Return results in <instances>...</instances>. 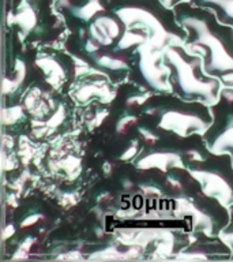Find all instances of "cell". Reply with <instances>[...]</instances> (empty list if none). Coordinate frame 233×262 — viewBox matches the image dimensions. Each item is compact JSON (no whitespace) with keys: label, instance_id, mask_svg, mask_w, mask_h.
<instances>
[{"label":"cell","instance_id":"13","mask_svg":"<svg viewBox=\"0 0 233 262\" xmlns=\"http://www.w3.org/2000/svg\"><path fill=\"white\" fill-rule=\"evenodd\" d=\"M167 7L169 8H173L175 6H177L179 3H181V2H187V0H161Z\"/></svg>","mask_w":233,"mask_h":262},{"label":"cell","instance_id":"6","mask_svg":"<svg viewBox=\"0 0 233 262\" xmlns=\"http://www.w3.org/2000/svg\"><path fill=\"white\" fill-rule=\"evenodd\" d=\"M164 60L169 70L171 92L187 101L213 105L218 101L222 83L204 71L203 59L190 53L184 45H169L164 49Z\"/></svg>","mask_w":233,"mask_h":262},{"label":"cell","instance_id":"5","mask_svg":"<svg viewBox=\"0 0 233 262\" xmlns=\"http://www.w3.org/2000/svg\"><path fill=\"white\" fill-rule=\"evenodd\" d=\"M142 115L155 130L180 138L202 135L213 122L210 105L187 101L172 92L151 94L142 105Z\"/></svg>","mask_w":233,"mask_h":262},{"label":"cell","instance_id":"3","mask_svg":"<svg viewBox=\"0 0 233 262\" xmlns=\"http://www.w3.org/2000/svg\"><path fill=\"white\" fill-rule=\"evenodd\" d=\"M168 186L172 188V208L176 216L188 223L194 232L220 236L229 221L225 205L207 195L184 167L168 171Z\"/></svg>","mask_w":233,"mask_h":262},{"label":"cell","instance_id":"11","mask_svg":"<svg viewBox=\"0 0 233 262\" xmlns=\"http://www.w3.org/2000/svg\"><path fill=\"white\" fill-rule=\"evenodd\" d=\"M194 6L207 8L221 24L233 28V0H190Z\"/></svg>","mask_w":233,"mask_h":262},{"label":"cell","instance_id":"7","mask_svg":"<svg viewBox=\"0 0 233 262\" xmlns=\"http://www.w3.org/2000/svg\"><path fill=\"white\" fill-rule=\"evenodd\" d=\"M184 168L207 195L217 198L226 208L233 204V161L226 153L207 150L202 135H195Z\"/></svg>","mask_w":233,"mask_h":262},{"label":"cell","instance_id":"9","mask_svg":"<svg viewBox=\"0 0 233 262\" xmlns=\"http://www.w3.org/2000/svg\"><path fill=\"white\" fill-rule=\"evenodd\" d=\"M213 122L202 134L207 150L226 153L233 161V88H222L218 101L210 105Z\"/></svg>","mask_w":233,"mask_h":262},{"label":"cell","instance_id":"2","mask_svg":"<svg viewBox=\"0 0 233 262\" xmlns=\"http://www.w3.org/2000/svg\"><path fill=\"white\" fill-rule=\"evenodd\" d=\"M176 19L187 32L184 48L203 59L204 71L233 88V28L221 24L210 10L187 0L173 7Z\"/></svg>","mask_w":233,"mask_h":262},{"label":"cell","instance_id":"8","mask_svg":"<svg viewBox=\"0 0 233 262\" xmlns=\"http://www.w3.org/2000/svg\"><path fill=\"white\" fill-rule=\"evenodd\" d=\"M127 79L151 94L169 93V70L164 60V49L149 42L141 45L135 51Z\"/></svg>","mask_w":233,"mask_h":262},{"label":"cell","instance_id":"12","mask_svg":"<svg viewBox=\"0 0 233 262\" xmlns=\"http://www.w3.org/2000/svg\"><path fill=\"white\" fill-rule=\"evenodd\" d=\"M229 210V221L226 227L222 229V232L220 233L221 239L226 243L232 250V259H233V204L228 206Z\"/></svg>","mask_w":233,"mask_h":262},{"label":"cell","instance_id":"10","mask_svg":"<svg viewBox=\"0 0 233 262\" xmlns=\"http://www.w3.org/2000/svg\"><path fill=\"white\" fill-rule=\"evenodd\" d=\"M53 7L69 32L85 26L97 15L110 10L109 0H55Z\"/></svg>","mask_w":233,"mask_h":262},{"label":"cell","instance_id":"4","mask_svg":"<svg viewBox=\"0 0 233 262\" xmlns=\"http://www.w3.org/2000/svg\"><path fill=\"white\" fill-rule=\"evenodd\" d=\"M109 6L131 32L143 36L155 48L183 45L187 38V32L176 19L175 10L161 0H109Z\"/></svg>","mask_w":233,"mask_h":262},{"label":"cell","instance_id":"1","mask_svg":"<svg viewBox=\"0 0 233 262\" xmlns=\"http://www.w3.org/2000/svg\"><path fill=\"white\" fill-rule=\"evenodd\" d=\"M146 42L145 37L131 32L110 8L69 32L65 47L74 56L118 83L128 78L135 51Z\"/></svg>","mask_w":233,"mask_h":262}]
</instances>
